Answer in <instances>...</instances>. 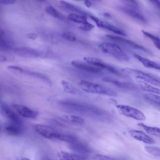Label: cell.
<instances>
[{
    "label": "cell",
    "mask_w": 160,
    "mask_h": 160,
    "mask_svg": "<svg viewBox=\"0 0 160 160\" xmlns=\"http://www.w3.org/2000/svg\"><path fill=\"white\" fill-rule=\"evenodd\" d=\"M99 47L104 53L110 55L120 60L127 61L129 57L117 45L112 43L103 42L99 45Z\"/></svg>",
    "instance_id": "cell-1"
},
{
    "label": "cell",
    "mask_w": 160,
    "mask_h": 160,
    "mask_svg": "<svg viewBox=\"0 0 160 160\" xmlns=\"http://www.w3.org/2000/svg\"><path fill=\"white\" fill-rule=\"evenodd\" d=\"M78 85L82 89L88 92L111 96H114L116 94L110 88L88 81L82 80L79 82Z\"/></svg>",
    "instance_id": "cell-2"
},
{
    "label": "cell",
    "mask_w": 160,
    "mask_h": 160,
    "mask_svg": "<svg viewBox=\"0 0 160 160\" xmlns=\"http://www.w3.org/2000/svg\"><path fill=\"white\" fill-rule=\"evenodd\" d=\"M122 71L130 76L140 79L143 81L154 86H160V79L156 76L129 68H123L122 69Z\"/></svg>",
    "instance_id": "cell-3"
},
{
    "label": "cell",
    "mask_w": 160,
    "mask_h": 160,
    "mask_svg": "<svg viewBox=\"0 0 160 160\" xmlns=\"http://www.w3.org/2000/svg\"><path fill=\"white\" fill-rule=\"evenodd\" d=\"M116 107L119 112L124 116L137 120L143 121L145 119L143 113L136 108L124 105H118Z\"/></svg>",
    "instance_id": "cell-4"
},
{
    "label": "cell",
    "mask_w": 160,
    "mask_h": 160,
    "mask_svg": "<svg viewBox=\"0 0 160 160\" xmlns=\"http://www.w3.org/2000/svg\"><path fill=\"white\" fill-rule=\"evenodd\" d=\"M33 128L38 134L47 138L56 139L59 132L52 127L43 124H34Z\"/></svg>",
    "instance_id": "cell-5"
},
{
    "label": "cell",
    "mask_w": 160,
    "mask_h": 160,
    "mask_svg": "<svg viewBox=\"0 0 160 160\" xmlns=\"http://www.w3.org/2000/svg\"><path fill=\"white\" fill-rule=\"evenodd\" d=\"M0 113L3 117L10 120L12 123L22 125V121L17 115L3 101L0 100Z\"/></svg>",
    "instance_id": "cell-6"
},
{
    "label": "cell",
    "mask_w": 160,
    "mask_h": 160,
    "mask_svg": "<svg viewBox=\"0 0 160 160\" xmlns=\"http://www.w3.org/2000/svg\"><path fill=\"white\" fill-rule=\"evenodd\" d=\"M83 59L88 63L92 65L105 69L117 75H119L120 74L119 72L115 68L99 58L86 57H84Z\"/></svg>",
    "instance_id": "cell-7"
},
{
    "label": "cell",
    "mask_w": 160,
    "mask_h": 160,
    "mask_svg": "<svg viewBox=\"0 0 160 160\" xmlns=\"http://www.w3.org/2000/svg\"><path fill=\"white\" fill-rule=\"evenodd\" d=\"M137 4L131 3L128 5L122 6L120 9L128 15L137 20L143 22H145L146 20L136 6Z\"/></svg>",
    "instance_id": "cell-8"
},
{
    "label": "cell",
    "mask_w": 160,
    "mask_h": 160,
    "mask_svg": "<svg viewBox=\"0 0 160 160\" xmlns=\"http://www.w3.org/2000/svg\"><path fill=\"white\" fill-rule=\"evenodd\" d=\"M14 52L20 56L27 58H35L39 55L36 50L28 47H18L13 49Z\"/></svg>",
    "instance_id": "cell-9"
},
{
    "label": "cell",
    "mask_w": 160,
    "mask_h": 160,
    "mask_svg": "<svg viewBox=\"0 0 160 160\" xmlns=\"http://www.w3.org/2000/svg\"><path fill=\"white\" fill-rule=\"evenodd\" d=\"M12 106L19 114L24 117L34 118L38 114V112L24 106L14 104Z\"/></svg>",
    "instance_id": "cell-10"
},
{
    "label": "cell",
    "mask_w": 160,
    "mask_h": 160,
    "mask_svg": "<svg viewBox=\"0 0 160 160\" xmlns=\"http://www.w3.org/2000/svg\"><path fill=\"white\" fill-rule=\"evenodd\" d=\"M71 64L77 68L90 72L98 73L101 71L99 68L80 61H72Z\"/></svg>",
    "instance_id": "cell-11"
},
{
    "label": "cell",
    "mask_w": 160,
    "mask_h": 160,
    "mask_svg": "<svg viewBox=\"0 0 160 160\" xmlns=\"http://www.w3.org/2000/svg\"><path fill=\"white\" fill-rule=\"evenodd\" d=\"M129 132L132 137L137 140L149 144L155 143V141L152 139L141 131L131 130Z\"/></svg>",
    "instance_id": "cell-12"
},
{
    "label": "cell",
    "mask_w": 160,
    "mask_h": 160,
    "mask_svg": "<svg viewBox=\"0 0 160 160\" xmlns=\"http://www.w3.org/2000/svg\"><path fill=\"white\" fill-rule=\"evenodd\" d=\"M60 160H86L87 157L85 155L61 151L58 153Z\"/></svg>",
    "instance_id": "cell-13"
},
{
    "label": "cell",
    "mask_w": 160,
    "mask_h": 160,
    "mask_svg": "<svg viewBox=\"0 0 160 160\" xmlns=\"http://www.w3.org/2000/svg\"><path fill=\"white\" fill-rule=\"evenodd\" d=\"M102 80L112 83L117 87L122 89L131 90L135 89L136 88L134 85L131 83L118 81L108 77H104L102 78Z\"/></svg>",
    "instance_id": "cell-14"
},
{
    "label": "cell",
    "mask_w": 160,
    "mask_h": 160,
    "mask_svg": "<svg viewBox=\"0 0 160 160\" xmlns=\"http://www.w3.org/2000/svg\"><path fill=\"white\" fill-rule=\"evenodd\" d=\"M106 36L109 39L112 40L128 45L135 48L145 50L144 47L135 42L132 41L128 40L123 38L110 35H107Z\"/></svg>",
    "instance_id": "cell-15"
},
{
    "label": "cell",
    "mask_w": 160,
    "mask_h": 160,
    "mask_svg": "<svg viewBox=\"0 0 160 160\" xmlns=\"http://www.w3.org/2000/svg\"><path fill=\"white\" fill-rule=\"evenodd\" d=\"M134 56L143 65L147 68L159 70L160 65L158 63L151 61L136 53L133 54Z\"/></svg>",
    "instance_id": "cell-16"
},
{
    "label": "cell",
    "mask_w": 160,
    "mask_h": 160,
    "mask_svg": "<svg viewBox=\"0 0 160 160\" xmlns=\"http://www.w3.org/2000/svg\"><path fill=\"white\" fill-rule=\"evenodd\" d=\"M145 101L155 106L159 107L160 97L157 94L152 93H146L143 96Z\"/></svg>",
    "instance_id": "cell-17"
},
{
    "label": "cell",
    "mask_w": 160,
    "mask_h": 160,
    "mask_svg": "<svg viewBox=\"0 0 160 160\" xmlns=\"http://www.w3.org/2000/svg\"><path fill=\"white\" fill-rule=\"evenodd\" d=\"M138 83L139 86L142 90L160 94V91L158 88L141 80H139Z\"/></svg>",
    "instance_id": "cell-18"
},
{
    "label": "cell",
    "mask_w": 160,
    "mask_h": 160,
    "mask_svg": "<svg viewBox=\"0 0 160 160\" xmlns=\"http://www.w3.org/2000/svg\"><path fill=\"white\" fill-rule=\"evenodd\" d=\"M137 125L143 128L148 133L157 137L160 138V131L159 128L148 126L142 123H138Z\"/></svg>",
    "instance_id": "cell-19"
},
{
    "label": "cell",
    "mask_w": 160,
    "mask_h": 160,
    "mask_svg": "<svg viewBox=\"0 0 160 160\" xmlns=\"http://www.w3.org/2000/svg\"><path fill=\"white\" fill-rule=\"evenodd\" d=\"M22 126L12 123L11 125L5 128V131L10 135H17L21 132Z\"/></svg>",
    "instance_id": "cell-20"
},
{
    "label": "cell",
    "mask_w": 160,
    "mask_h": 160,
    "mask_svg": "<svg viewBox=\"0 0 160 160\" xmlns=\"http://www.w3.org/2000/svg\"><path fill=\"white\" fill-rule=\"evenodd\" d=\"M67 18L69 20L76 23L83 24L88 22L87 17L85 15H79L71 13L68 15Z\"/></svg>",
    "instance_id": "cell-21"
},
{
    "label": "cell",
    "mask_w": 160,
    "mask_h": 160,
    "mask_svg": "<svg viewBox=\"0 0 160 160\" xmlns=\"http://www.w3.org/2000/svg\"><path fill=\"white\" fill-rule=\"evenodd\" d=\"M45 11L48 14L56 18L60 19H63L65 18V17L63 15L60 13L52 6L46 7L45 8Z\"/></svg>",
    "instance_id": "cell-22"
},
{
    "label": "cell",
    "mask_w": 160,
    "mask_h": 160,
    "mask_svg": "<svg viewBox=\"0 0 160 160\" xmlns=\"http://www.w3.org/2000/svg\"><path fill=\"white\" fill-rule=\"evenodd\" d=\"M103 28L106 29L117 34L126 36L125 32L122 30L114 26L104 22Z\"/></svg>",
    "instance_id": "cell-23"
},
{
    "label": "cell",
    "mask_w": 160,
    "mask_h": 160,
    "mask_svg": "<svg viewBox=\"0 0 160 160\" xmlns=\"http://www.w3.org/2000/svg\"><path fill=\"white\" fill-rule=\"evenodd\" d=\"M61 83L66 92L71 94L76 93L77 91L75 88L69 82L63 80L61 81Z\"/></svg>",
    "instance_id": "cell-24"
},
{
    "label": "cell",
    "mask_w": 160,
    "mask_h": 160,
    "mask_svg": "<svg viewBox=\"0 0 160 160\" xmlns=\"http://www.w3.org/2000/svg\"><path fill=\"white\" fill-rule=\"evenodd\" d=\"M60 5L62 7H64L70 10L85 14V13L81 10L79 8L69 2H67L64 1H60Z\"/></svg>",
    "instance_id": "cell-25"
},
{
    "label": "cell",
    "mask_w": 160,
    "mask_h": 160,
    "mask_svg": "<svg viewBox=\"0 0 160 160\" xmlns=\"http://www.w3.org/2000/svg\"><path fill=\"white\" fill-rule=\"evenodd\" d=\"M56 139L71 143L76 141V138L72 135L60 133Z\"/></svg>",
    "instance_id": "cell-26"
},
{
    "label": "cell",
    "mask_w": 160,
    "mask_h": 160,
    "mask_svg": "<svg viewBox=\"0 0 160 160\" xmlns=\"http://www.w3.org/2000/svg\"><path fill=\"white\" fill-rule=\"evenodd\" d=\"M62 118L65 120L78 123H82L84 122V120L82 118L76 116L64 115Z\"/></svg>",
    "instance_id": "cell-27"
},
{
    "label": "cell",
    "mask_w": 160,
    "mask_h": 160,
    "mask_svg": "<svg viewBox=\"0 0 160 160\" xmlns=\"http://www.w3.org/2000/svg\"><path fill=\"white\" fill-rule=\"evenodd\" d=\"M145 150L150 154L156 157L160 156V148L157 147L146 146L144 147Z\"/></svg>",
    "instance_id": "cell-28"
},
{
    "label": "cell",
    "mask_w": 160,
    "mask_h": 160,
    "mask_svg": "<svg viewBox=\"0 0 160 160\" xmlns=\"http://www.w3.org/2000/svg\"><path fill=\"white\" fill-rule=\"evenodd\" d=\"M75 142L71 143L72 146V147L76 150L82 152L83 153H87L88 152V150L87 147L82 144L76 143Z\"/></svg>",
    "instance_id": "cell-29"
},
{
    "label": "cell",
    "mask_w": 160,
    "mask_h": 160,
    "mask_svg": "<svg viewBox=\"0 0 160 160\" xmlns=\"http://www.w3.org/2000/svg\"><path fill=\"white\" fill-rule=\"evenodd\" d=\"M93 159V160H118L107 156L99 154L94 155Z\"/></svg>",
    "instance_id": "cell-30"
},
{
    "label": "cell",
    "mask_w": 160,
    "mask_h": 160,
    "mask_svg": "<svg viewBox=\"0 0 160 160\" xmlns=\"http://www.w3.org/2000/svg\"><path fill=\"white\" fill-rule=\"evenodd\" d=\"M94 27V26L87 22L82 24L79 27V28L82 30L85 31H89L92 30Z\"/></svg>",
    "instance_id": "cell-31"
},
{
    "label": "cell",
    "mask_w": 160,
    "mask_h": 160,
    "mask_svg": "<svg viewBox=\"0 0 160 160\" xmlns=\"http://www.w3.org/2000/svg\"><path fill=\"white\" fill-rule=\"evenodd\" d=\"M62 36L64 38L68 41H74L76 40V37L74 35L70 32L63 33Z\"/></svg>",
    "instance_id": "cell-32"
},
{
    "label": "cell",
    "mask_w": 160,
    "mask_h": 160,
    "mask_svg": "<svg viewBox=\"0 0 160 160\" xmlns=\"http://www.w3.org/2000/svg\"><path fill=\"white\" fill-rule=\"evenodd\" d=\"M142 32L145 35L153 40V43L157 42H160V39L158 37L144 31L143 30H142Z\"/></svg>",
    "instance_id": "cell-33"
},
{
    "label": "cell",
    "mask_w": 160,
    "mask_h": 160,
    "mask_svg": "<svg viewBox=\"0 0 160 160\" xmlns=\"http://www.w3.org/2000/svg\"><path fill=\"white\" fill-rule=\"evenodd\" d=\"M9 48V45L0 35V50H6Z\"/></svg>",
    "instance_id": "cell-34"
},
{
    "label": "cell",
    "mask_w": 160,
    "mask_h": 160,
    "mask_svg": "<svg viewBox=\"0 0 160 160\" xmlns=\"http://www.w3.org/2000/svg\"><path fill=\"white\" fill-rule=\"evenodd\" d=\"M25 36L28 38L34 40L37 38L38 35L34 33H30L27 34Z\"/></svg>",
    "instance_id": "cell-35"
},
{
    "label": "cell",
    "mask_w": 160,
    "mask_h": 160,
    "mask_svg": "<svg viewBox=\"0 0 160 160\" xmlns=\"http://www.w3.org/2000/svg\"><path fill=\"white\" fill-rule=\"evenodd\" d=\"M15 2V1L13 0H0V4H11Z\"/></svg>",
    "instance_id": "cell-36"
},
{
    "label": "cell",
    "mask_w": 160,
    "mask_h": 160,
    "mask_svg": "<svg viewBox=\"0 0 160 160\" xmlns=\"http://www.w3.org/2000/svg\"><path fill=\"white\" fill-rule=\"evenodd\" d=\"M154 5L160 8V1L159 0L150 1Z\"/></svg>",
    "instance_id": "cell-37"
},
{
    "label": "cell",
    "mask_w": 160,
    "mask_h": 160,
    "mask_svg": "<svg viewBox=\"0 0 160 160\" xmlns=\"http://www.w3.org/2000/svg\"><path fill=\"white\" fill-rule=\"evenodd\" d=\"M84 3L86 6L88 8L90 7L92 5L91 2L89 0H85Z\"/></svg>",
    "instance_id": "cell-38"
},
{
    "label": "cell",
    "mask_w": 160,
    "mask_h": 160,
    "mask_svg": "<svg viewBox=\"0 0 160 160\" xmlns=\"http://www.w3.org/2000/svg\"><path fill=\"white\" fill-rule=\"evenodd\" d=\"M7 60V59L5 57L0 55V62H5Z\"/></svg>",
    "instance_id": "cell-39"
},
{
    "label": "cell",
    "mask_w": 160,
    "mask_h": 160,
    "mask_svg": "<svg viewBox=\"0 0 160 160\" xmlns=\"http://www.w3.org/2000/svg\"><path fill=\"white\" fill-rule=\"evenodd\" d=\"M103 15L106 17H110L111 15L108 13H104L103 14Z\"/></svg>",
    "instance_id": "cell-40"
},
{
    "label": "cell",
    "mask_w": 160,
    "mask_h": 160,
    "mask_svg": "<svg viewBox=\"0 0 160 160\" xmlns=\"http://www.w3.org/2000/svg\"><path fill=\"white\" fill-rule=\"evenodd\" d=\"M19 160H30L29 159L27 158H23L20 159Z\"/></svg>",
    "instance_id": "cell-41"
},
{
    "label": "cell",
    "mask_w": 160,
    "mask_h": 160,
    "mask_svg": "<svg viewBox=\"0 0 160 160\" xmlns=\"http://www.w3.org/2000/svg\"><path fill=\"white\" fill-rule=\"evenodd\" d=\"M0 130H1V129H0Z\"/></svg>",
    "instance_id": "cell-42"
}]
</instances>
